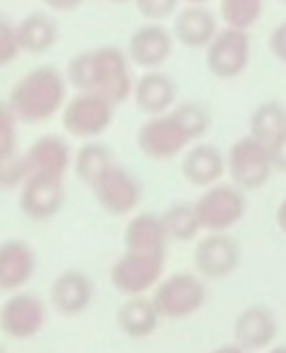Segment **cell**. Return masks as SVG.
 Listing matches in <instances>:
<instances>
[{
    "instance_id": "cell-35",
    "label": "cell",
    "mask_w": 286,
    "mask_h": 353,
    "mask_svg": "<svg viewBox=\"0 0 286 353\" xmlns=\"http://www.w3.org/2000/svg\"><path fill=\"white\" fill-rule=\"evenodd\" d=\"M267 150H269V160H271L274 172H286V131L281 133Z\"/></svg>"
},
{
    "instance_id": "cell-29",
    "label": "cell",
    "mask_w": 286,
    "mask_h": 353,
    "mask_svg": "<svg viewBox=\"0 0 286 353\" xmlns=\"http://www.w3.org/2000/svg\"><path fill=\"white\" fill-rule=\"evenodd\" d=\"M173 114H175V119L182 123V128L189 133L192 141H199V138L209 131V126H211V114L199 102L178 104V107H173Z\"/></svg>"
},
{
    "instance_id": "cell-17",
    "label": "cell",
    "mask_w": 286,
    "mask_h": 353,
    "mask_svg": "<svg viewBox=\"0 0 286 353\" xmlns=\"http://www.w3.org/2000/svg\"><path fill=\"white\" fill-rule=\"evenodd\" d=\"M276 339V319L265 305H250L233 322V343L247 353L267 351Z\"/></svg>"
},
{
    "instance_id": "cell-14",
    "label": "cell",
    "mask_w": 286,
    "mask_h": 353,
    "mask_svg": "<svg viewBox=\"0 0 286 353\" xmlns=\"http://www.w3.org/2000/svg\"><path fill=\"white\" fill-rule=\"evenodd\" d=\"M27 176H46V179H64L68 167L73 165V150L68 141L56 133L39 136L25 152Z\"/></svg>"
},
{
    "instance_id": "cell-22",
    "label": "cell",
    "mask_w": 286,
    "mask_h": 353,
    "mask_svg": "<svg viewBox=\"0 0 286 353\" xmlns=\"http://www.w3.org/2000/svg\"><path fill=\"white\" fill-rule=\"evenodd\" d=\"M226 174V155L216 145L197 143L182 155L184 182L199 189H209L218 184Z\"/></svg>"
},
{
    "instance_id": "cell-12",
    "label": "cell",
    "mask_w": 286,
    "mask_h": 353,
    "mask_svg": "<svg viewBox=\"0 0 286 353\" xmlns=\"http://www.w3.org/2000/svg\"><path fill=\"white\" fill-rule=\"evenodd\" d=\"M46 305L39 295L17 290L0 305V332L15 341H30L44 329Z\"/></svg>"
},
{
    "instance_id": "cell-43",
    "label": "cell",
    "mask_w": 286,
    "mask_h": 353,
    "mask_svg": "<svg viewBox=\"0 0 286 353\" xmlns=\"http://www.w3.org/2000/svg\"><path fill=\"white\" fill-rule=\"evenodd\" d=\"M279 3H284V6H286V0H279Z\"/></svg>"
},
{
    "instance_id": "cell-10",
    "label": "cell",
    "mask_w": 286,
    "mask_h": 353,
    "mask_svg": "<svg viewBox=\"0 0 286 353\" xmlns=\"http://www.w3.org/2000/svg\"><path fill=\"white\" fill-rule=\"evenodd\" d=\"M90 189H93L97 206L107 216H133V211L141 203V182L126 167L117 165V162Z\"/></svg>"
},
{
    "instance_id": "cell-24",
    "label": "cell",
    "mask_w": 286,
    "mask_h": 353,
    "mask_svg": "<svg viewBox=\"0 0 286 353\" xmlns=\"http://www.w3.org/2000/svg\"><path fill=\"white\" fill-rule=\"evenodd\" d=\"M17 39H20L22 54H46L59 41V25L46 12H30L17 22Z\"/></svg>"
},
{
    "instance_id": "cell-16",
    "label": "cell",
    "mask_w": 286,
    "mask_h": 353,
    "mask_svg": "<svg viewBox=\"0 0 286 353\" xmlns=\"http://www.w3.org/2000/svg\"><path fill=\"white\" fill-rule=\"evenodd\" d=\"M95 285L88 274L78 269H66L54 279L49 288L51 307L64 317H78L93 305Z\"/></svg>"
},
{
    "instance_id": "cell-41",
    "label": "cell",
    "mask_w": 286,
    "mask_h": 353,
    "mask_svg": "<svg viewBox=\"0 0 286 353\" xmlns=\"http://www.w3.org/2000/svg\"><path fill=\"white\" fill-rule=\"evenodd\" d=\"M107 3H131V0H107Z\"/></svg>"
},
{
    "instance_id": "cell-28",
    "label": "cell",
    "mask_w": 286,
    "mask_h": 353,
    "mask_svg": "<svg viewBox=\"0 0 286 353\" xmlns=\"http://www.w3.org/2000/svg\"><path fill=\"white\" fill-rule=\"evenodd\" d=\"M265 0H218V12L226 27L250 30L262 17Z\"/></svg>"
},
{
    "instance_id": "cell-21",
    "label": "cell",
    "mask_w": 286,
    "mask_h": 353,
    "mask_svg": "<svg viewBox=\"0 0 286 353\" xmlns=\"http://www.w3.org/2000/svg\"><path fill=\"white\" fill-rule=\"evenodd\" d=\"M170 237L163 225V216L153 211L133 213L124 228V247L128 252H151V254H168Z\"/></svg>"
},
{
    "instance_id": "cell-27",
    "label": "cell",
    "mask_w": 286,
    "mask_h": 353,
    "mask_svg": "<svg viewBox=\"0 0 286 353\" xmlns=\"http://www.w3.org/2000/svg\"><path fill=\"white\" fill-rule=\"evenodd\" d=\"M160 216H163V225L168 230L170 242H189L202 232L194 203H175V206L165 208Z\"/></svg>"
},
{
    "instance_id": "cell-42",
    "label": "cell",
    "mask_w": 286,
    "mask_h": 353,
    "mask_svg": "<svg viewBox=\"0 0 286 353\" xmlns=\"http://www.w3.org/2000/svg\"><path fill=\"white\" fill-rule=\"evenodd\" d=\"M0 353H6V348H3V343H0Z\"/></svg>"
},
{
    "instance_id": "cell-32",
    "label": "cell",
    "mask_w": 286,
    "mask_h": 353,
    "mask_svg": "<svg viewBox=\"0 0 286 353\" xmlns=\"http://www.w3.org/2000/svg\"><path fill=\"white\" fill-rule=\"evenodd\" d=\"M17 117L12 114L10 104L0 102V157L17 152Z\"/></svg>"
},
{
    "instance_id": "cell-5",
    "label": "cell",
    "mask_w": 286,
    "mask_h": 353,
    "mask_svg": "<svg viewBox=\"0 0 286 353\" xmlns=\"http://www.w3.org/2000/svg\"><path fill=\"white\" fill-rule=\"evenodd\" d=\"M163 274L165 254L124 250V254L109 269V281L122 295L136 298V295H149L151 290H155V285L163 281Z\"/></svg>"
},
{
    "instance_id": "cell-9",
    "label": "cell",
    "mask_w": 286,
    "mask_h": 353,
    "mask_svg": "<svg viewBox=\"0 0 286 353\" xmlns=\"http://www.w3.org/2000/svg\"><path fill=\"white\" fill-rule=\"evenodd\" d=\"M204 51H207L204 61L209 73L218 80H233L245 73L250 65V34L247 30L223 25Z\"/></svg>"
},
{
    "instance_id": "cell-33",
    "label": "cell",
    "mask_w": 286,
    "mask_h": 353,
    "mask_svg": "<svg viewBox=\"0 0 286 353\" xmlns=\"http://www.w3.org/2000/svg\"><path fill=\"white\" fill-rule=\"evenodd\" d=\"M182 0H133L136 10L149 22H163L178 15V6Z\"/></svg>"
},
{
    "instance_id": "cell-19",
    "label": "cell",
    "mask_w": 286,
    "mask_h": 353,
    "mask_svg": "<svg viewBox=\"0 0 286 353\" xmlns=\"http://www.w3.org/2000/svg\"><path fill=\"white\" fill-rule=\"evenodd\" d=\"M133 104L146 117H160L175 107L178 99V83L163 70H143L133 83Z\"/></svg>"
},
{
    "instance_id": "cell-1",
    "label": "cell",
    "mask_w": 286,
    "mask_h": 353,
    "mask_svg": "<svg viewBox=\"0 0 286 353\" xmlns=\"http://www.w3.org/2000/svg\"><path fill=\"white\" fill-rule=\"evenodd\" d=\"M133 65L119 46H97L70 59L66 80L75 92H90L109 99L114 107L133 92Z\"/></svg>"
},
{
    "instance_id": "cell-39",
    "label": "cell",
    "mask_w": 286,
    "mask_h": 353,
    "mask_svg": "<svg viewBox=\"0 0 286 353\" xmlns=\"http://www.w3.org/2000/svg\"><path fill=\"white\" fill-rule=\"evenodd\" d=\"M265 353H286V346H271V348H267Z\"/></svg>"
},
{
    "instance_id": "cell-7",
    "label": "cell",
    "mask_w": 286,
    "mask_h": 353,
    "mask_svg": "<svg viewBox=\"0 0 286 353\" xmlns=\"http://www.w3.org/2000/svg\"><path fill=\"white\" fill-rule=\"evenodd\" d=\"M114 104L99 94L75 92L68 97L64 112H61V123L64 131L80 141H97L114 121Z\"/></svg>"
},
{
    "instance_id": "cell-3",
    "label": "cell",
    "mask_w": 286,
    "mask_h": 353,
    "mask_svg": "<svg viewBox=\"0 0 286 353\" xmlns=\"http://www.w3.org/2000/svg\"><path fill=\"white\" fill-rule=\"evenodd\" d=\"M151 300L160 319H187L207 303V283L199 274L178 271L155 285Z\"/></svg>"
},
{
    "instance_id": "cell-13",
    "label": "cell",
    "mask_w": 286,
    "mask_h": 353,
    "mask_svg": "<svg viewBox=\"0 0 286 353\" xmlns=\"http://www.w3.org/2000/svg\"><path fill=\"white\" fill-rule=\"evenodd\" d=\"M173 49V32L160 25V22H146L128 37V44L124 51H126L131 65H138L143 70H160V65H165L170 61Z\"/></svg>"
},
{
    "instance_id": "cell-4",
    "label": "cell",
    "mask_w": 286,
    "mask_h": 353,
    "mask_svg": "<svg viewBox=\"0 0 286 353\" xmlns=\"http://www.w3.org/2000/svg\"><path fill=\"white\" fill-rule=\"evenodd\" d=\"M194 211L204 232H228L242 221L247 211L245 192L231 182H218L204 189L202 196L194 201Z\"/></svg>"
},
{
    "instance_id": "cell-11",
    "label": "cell",
    "mask_w": 286,
    "mask_h": 353,
    "mask_svg": "<svg viewBox=\"0 0 286 353\" xmlns=\"http://www.w3.org/2000/svg\"><path fill=\"white\" fill-rule=\"evenodd\" d=\"M240 242L231 232H207L194 247V274L204 281H221L240 266Z\"/></svg>"
},
{
    "instance_id": "cell-34",
    "label": "cell",
    "mask_w": 286,
    "mask_h": 353,
    "mask_svg": "<svg viewBox=\"0 0 286 353\" xmlns=\"http://www.w3.org/2000/svg\"><path fill=\"white\" fill-rule=\"evenodd\" d=\"M269 51L274 54L276 61L286 63V20L279 22L274 27V32L269 34Z\"/></svg>"
},
{
    "instance_id": "cell-23",
    "label": "cell",
    "mask_w": 286,
    "mask_h": 353,
    "mask_svg": "<svg viewBox=\"0 0 286 353\" xmlns=\"http://www.w3.org/2000/svg\"><path fill=\"white\" fill-rule=\"evenodd\" d=\"M160 314L149 295L126 298L117 310V327L128 339H149L158 329Z\"/></svg>"
},
{
    "instance_id": "cell-20",
    "label": "cell",
    "mask_w": 286,
    "mask_h": 353,
    "mask_svg": "<svg viewBox=\"0 0 286 353\" xmlns=\"http://www.w3.org/2000/svg\"><path fill=\"white\" fill-rule=\"evenodd\" d=\"M218 20L207 6H184L173 22V37L187 49H207L218 34Z\"/></svg>"
},
{
    "instance_id": "cell-25",
    "label": "cell",
    "mask_w": 286,
    "mask_h": 353,
    "mask_svg": "<svg viewBox=\"0 0 286 353\" xmlns=\"http://www.w3.org/2000/svg\"><path fill=\"white\" fill-rule=\"evenodd\" d=\"M112 165H114L112 150H109V145H104V143H99V141H85L73 157L75 174H78L80 182L88 184V187H93Z\"/></svg>"
},
{
    "instance_id": "cell-6",
    "label": "cell",
    "mask_w": 286,
    "mask_h": 353,
    "mask_svg": "<svg viewBox=\"0 0 286 353\" xmlns=\"http://www.w3.org/2000/svg\"><path fill=\"white\" fill-rule=\"evenodd\" d=\"M226 174L231 176V184H236L240 192L262 189L274 174L267 145H262L252 136L238 138L226 152Z\"/></svg>"
},
{
    "instance_id": "cell-30",
    "label": "cell",
    "mask_w": 286,
    "mask_h": 353,
    "mask_svg": "<svg viewBox=\"0 0 286 353\" xmlns=\"http://www.w3.org/2000/svg\"><path fill=\"white\" fill-rule=\"evenodd\" d=\"M27 182V167L22 152H10L0 157V192H20Z\"/></svg>"
},
{
    "instance_id": "cell-18",
    "label": "cell",
    "mask_w": 286,
    "mask_h": 353,
    "mask_svg": "<svg viewBox=\"0 0 286 353\" xmlns=\"http://www.w3.org/2000/svg\"><path fill=\"white\" fill-rule=\"evenodd\" d=\"M37 274V252L25 240L0 242V290L17 293Z\"/></svg>"
},
{
    "instance_id": "cell-38",
    "label": "cell",
    "mask_w": 286,
    "mask_h": 353,
    "mask_svg": "<svg viewBox=\"0 0 286 353\" xmlns=\"http://www.w3.org/2000/svg\"><path fill=\"white\" fill-rule=\"evenodd\" d=\"M209 353H247V351H242L238 343H223V346L213 348V351H209Z\"/></svg>"
},
{
    "instance_id": "cell-15",
    "label": "cell",
    "mask_w": 286,
    "mask_h": 353,
    "mask_svg": "<svg viewBox=\"0 0 286 353\" xmlns=\"http://www.w3.org/2000/svg\"><path fill=\"white\" fill-rule=\"evenodd\" d=\"M66 203L64 179H46V176H27L20 189V211L30 221L44 223L61 213Z\"/></svg>"
},
{
    "instance_id": "cell-8",
    "label": "cell",
    "mask_w": 286,
    "mask_h": 353,
    "mask_svg": "<svg viewBox=\"0 0 286 353\" xmlns=\"http://www.w3.org/2000/svg\"><path fill=\"white\" fill-rule=\"evenodd\" d=\"M138 150L149 160H173L192 148V138L182 128V123L175 119L173 109L160 117H149L141 123L136 133Z\"/></svg>"
},
{
    "instance_id": "cell-40",
    "label": "cell",
    "mask_w": 286,
    "mask_h": 353,
    "mask_svg": "<svg viewBox=\"0 0 286 353\" xmlns=\"http://www.w3.org/2000/svg\"><path fill=\"white\" fill-rule=\"evenodd\" d=\"M182 3H187V6H207L209 0H182Z\"/></svg>"
},
{
    "instance_id": "cell-37",
    "label": "cell",
    "mask_w": 286,
    "mask_h": 353,
    "mask_svg": "<svg viewBox=\"0 0 286 353\" xmlns=\"http://www.w3.org/2000/svg\"><path fill=\"white\" fill-rule=\"evenodd\" d=\"M276 225H279V230L286 235V199H281L279 208H276Z\"/></svg>"
},
{
    "instance_id": "cell-31",
    "label": "cell",
    "mask_w": 286,
    "mask_h": 353,
    "mask_svg": "<svg viewBox=\"0 0 286 353\" xmlns=\"http://www.w3.org/2000/svg\"><path fill=\"white\" fill-rule=\"evenodd\" d=\"M20 54L22 49L20 39H17V25L6 15H0V68L15 63Z\"/></svg>"
},
{
    "instance_id": "cell-36",
    "label": "cell",
    "mask_w": 286,
    "mask_h": 353,
    "mask_svg": "<svg viewBox=\"0 0 286 353\" xmlns=\"http://www.w3.org/2000/svg\"><path fill=\"white\" fill-rule=\"evenodd\" d=\"M41 3L54 12H70L83 6V0H41Z\"/></svg>"
},
{
    "instance_id": "cell-26",
    "label": "cell",
    "mask_w": 286,
    "mask_h": 353,
    "mask_svg": "<svg viewBox=\"0 0 286 353\" xmlns=\"http://www.w3.org/2000/svg\"><path fill=\"white\" fill-rule=\"evenodd\" d=\"M286 131V107L281 102H262L250 114V133L255 141L269 148Z\"/></svg>"
},
{
    "instance_id": "cell-2",
    "label": "cell",
    "mask_w": 286,
    "mask_h": 353,
    "mask_svg": "<svg viewBox=\"0 0 286 353\" xmlns=\"http://www.w3.org/2000/svg\"><path fill=\"white\" fill-rule=\"evenodd\" d=\"M6 102L20 123L51 121L68 102V80L54 65H37L12 85Z\"/></svg>"
}]
</instances>
